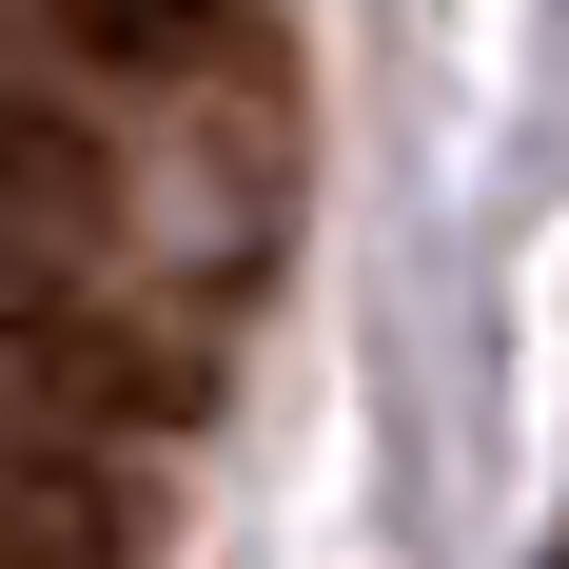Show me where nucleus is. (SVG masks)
<instances>
[{"label": "nucleus", "mask_w": 569, "mask_h": 569, "mask_svg": "<svg viewBox=\"0 0 569 569\" xmlns=\"http://www.w3.org/2000/svg\"><path fill=\"white\" fill-rule=\"evenodd\" d=\"M79 79L158 99V79H256V0H20Z\"/></svg>", "instance_id": "nucleus-1"}, {"label": "nucleus", "mask_w": 569, "mask_h": 569, "mask_svg": "<svg viewBox=\"0 0 569 569\" xmlns=\"http://www.w3.org/2000/svg\"><path fill=\"white\" fill-rule=\"evenodd\" d=\"M99 217H118L99 118H79V99H20V79H0V256H59V236H99Z\"/></svg>", "instance_id": "nucleus-2"}, {"label": "nucleus", "mask_w": 569, "mask_h": 569, "mask_svg": "<svg viewBox=\"0 0 569 569\" xmlns=\"http://www.w3.org/2000/svg\"><path fill=\"white\" fill-rule=\"evenodd\" d=\"M0 550H118V471H0Z\"/></svg>", "instance_id": "nucleus-3"}]
</instances>
